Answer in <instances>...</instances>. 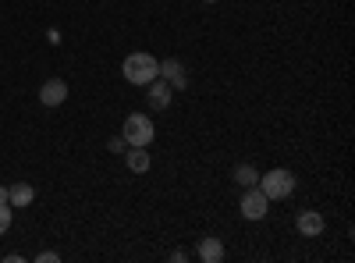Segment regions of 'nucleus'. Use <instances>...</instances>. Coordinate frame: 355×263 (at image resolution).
I'll use <instances>...</instances> for the list:
<instances>
[{"label": "nucleus", "mask_w": 355, "mask_h": 263, "mask_svg": "<svg viewBox=\"0 0 355 263\" xmlns=\"http://www.w3.org/2000/svg\"><path fill=\"white\" fill-rule=\"evenodd\" d=\"M121 75L132 85H150L160 75V61H157L153 53H146V50H135V53H128L125 61H121Z\"/></svg>", "instance_id": "1"}, {"label": "nucleus", "mask_w": 355, "mask_h": 263, "mask_svg": "<svg viewBox=\"0 0 355 263\" xmlns=\"http://www.w3.org/2000/svg\"><path fill=\"white\" fill-rule=\"evenodd\" d=\"M259 192L266 196V199H288L291 192H295V185H299V182H295V174L288 171V167H274V171H266V174H259Z\"/></svg>", "instance_id": "2"}, {"label": "nucleus", "mask_w": 355, "mask_h": 263, "mask_svg": "<svg viewBox=\"0 0 355 263\" xmlns=\"http://www.w3.org/2000/svg\"><path fill=\"white\" fill-rule=\"evenodd\" d=\"M153 135H157V128L150 121V114H128L125 125H121V139L128 146H150Z\"/></svg>", "instance_id": "3"}, {"label": "nucleus", "mask_w": 355, "mask_h": 263, "mask_svg": "<svg viewBox=\"0 0 355 263\" xmlns=\"http://www.w3.org/2000/svg\"><path fill=\"white\" fill-rule=\"evenodd\" d=\"M239 210H242V217H245V221H263V217H266V210H270V199H266V196L259 192V185H252V189H245V192H242Z\"/></svg>", "instance_id": "4"}, {"label": "nucleus", "mask_w": 355, "mask_h": 263, "mask_svg": "<svg viewBox=\"0 0 355 263\" xmlns=\"http://www.w3.org/2000/svg\"><path fill=\"white\" fill-rule=\"evenodd\" d=\"M171 100H174V90H171V85H167L160 75H157L150 85H146V103H150L153 110H167Z\"/></svg>", "instance_id": "5"}, {"label": "nucleus", "mask_w": 355, "mask_h": 263, "mask_svg": "<svg viewBox=\"0 0 355 263\" xmlns=\"http://www.w3.org/2000/svg\"><path fill=\"white\" fill-rule=\"evenodd\" d=\"M160 78L171 85V90H185V85H189L185 65L178 61V57H164V61H160Z\"/></svg>", "instance_id": "6"}, {"label": "nucleus", "mask_w": 355, "mask_h": 263, "mask_svg": "<svg viewBox=\"0 0 355 263\" xmlns=\"http://www.w3.org/2000/svg\"><path fill=\"white\" fill-rule=\"evenodd\" d=\"M68 100V82L64 78H46L40 85V103L43 107H61Z\"/></svg>", "instance_id": "7"}, {"label": "nucleus", "mask_w": 355, "mask_h": 263, "mask_svg": "<svg viewBox=\"0 0 355 263\" xmlns=\"http://www.w3.org/2000/svg\"><path fill=\"white\" fill-rule=\"evenodd\" d=\"M295 228H299V235L316 239V235H323V228H327V221H323V214H320V210H302L299 217H295Z\"/></svg>", "instance_id": "8"}, {"label": "nucleus", "mask_w": 355, "mask_h": 263, "mask_svg": "<svg viewBox=\"0 0 355 263\" xmlns=\"http://www.w3.org/2000/svg\"><path fill=\"white\" fill-rule=\"evenodd\" d=\"M196 253H199L202 263H220V260H224V242H220L217 235H202Z\"/></svg>", "instance_id": "9"}, {"label": "nucleus", "mask_w": 355, "mask_h": 263, "mask_svg": "<svg viewBox=\"0 0 355 263\" xmlns=\"http://www.w3.org/2000/svg\"><path fill=\"white\" fill-rule=\"evenodd\" d=\"M125 164H128V171L132 174H142V171H150V153H146V146H128L125 150Z\"/></svg>", "instance_id": "10"}, {"label": "nucleus", "mask_w": 355, "mask_h": 263, "mask_svg": "<svg viewBox=\"0 0 355 263\" xmlns=\"http://www.w3.org/2000/svg\"><path fill=\"white\" fill-rule=\"evenodd\" d=\"M33 199H36V189L28 185V182H18V185H11V189H8V203H11L15 210L28 207V203H33Z\"/></svg>", "instance_id": "11"}, {"label": "nucleus", "mask_w": 355, "mask_h": 263, "mask_svg": "<svg viewBox=\"0 0 355 263\" xmlns=\"http://www.w3.org/2000/svg\"><path fill=\"white\" fill-rule=\"evenodd\" d=\"M231 178H234V185H242V189H252L256 182H259V171L252 167V164H239L231 171Z\"/></svg>", "instance_id": "12"}, {"label": "nucleus", "mask_w": 355, "mask_h": 263, "mask_svg": "<svg viewBox=\"0 0 355 263\" xmlns=\"http://www.w3.org/2000/svg\"><path fill=\"white\" fill-rule=\"evenodd\" d=\"M11 221H15V207L11 203H0V235H8Z\"/></svg>", "instance_id": "13"}, {"label": "nucleus", "mask_w": 355, "mask_h": 263, "mask_svg": "<svg viewBox=\"0 0 355 263\" xmlns=\"http://www.w3.org/2000/svg\"><path fill=\"white\" fill-rule=\"evenodd\" d=\"M107 150H110V153H125V150H128V142H125L121 135H117V139H110V142H107Z\"/></svg>", "instance_id": "14"}, {"label": "nucleus", "mask_w": 355, "mask_h": 263, "mask_svg": "<svg viewBox=\"0 0 355 263\" xmlns=\"http://www.w3.org/2000/svg\"><path fill=\"white\" fill-rule=\"evenodd\" d=\"M36 260H40V263H57V260H61V256H57V253H50V249H46V253H40Z\"/></svg>", "instance_id": "15"}, {"label": "nucleus", "mask_w": 355, "mask_h": 263, "mask_svg": "<svg viewBox=\"0 0 355 263\" xmlns=\"http://www.w3.org/2000/svg\"><path fill=\"white\" fill-rule=\"evenodd\" d=\"M185 260H189L185 249H174V253H171V263H185Z\"/></svg>", "instance_id": "16"}, {"label": "nucleus", "mask_w": 355, "mask_h": 263, "mask_svg": "<svg viewBox=\"0 0 355 263\" xmlns=\"http://www.w3.org/2000/svg\"><path fill=\"white\" fill-rule=\"evenodd\" d=\"M0 203H8V189L4 185H0Z\"/></svg>", "instance_id": "17"}, {"label": "nucleus", "mask_w": 355, "mask_h": 263, "mask_svg": "<svg viewBox=\"0 0 355 263\" xmlns=\"http://www.w3.org/2000/svg\"><path fill=\"white\" fill-rule=\"evenodd\" d=\"M202 4H214V0H202Z\"/></svg>", "instance_id": "18"}]
</instances>
